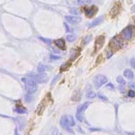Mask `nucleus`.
Masks as SVG:
<instances>
[{
	"label": "nucleus",
	"instance_id": "f257e3e1",
	"mask_svg": "<svg viewBox=\"0 0 135 135\" xmlns=\"http://www.w3.org/2000/svg\"><path fill=\"white\" fill-rule=\"evenodd\" d=\"M60 124L66 131L72 132V126L75 125L74 118L72 116H64L60 120Z\"/></svg>",
	"mask_w": 135,
	"mask_h": 135
},
{
	"label": "nucleus",
	"instance_id": "f03ea898",
	"mask_svg": "<svg viewBox=\"0 0 135 135\" xmlns=\"http://www.w3.org/2000/svg\"><path fill=\"white\" fill-rule=\"evenodd\" d=\"M26 88L27 90V95H32L37 90V82L32 78L29 79L26 82Z\"/></svg>",
	"mask_w": 135,
	"mask_h": 135
},
{
	"label": "nucleus",
	"instance_id": "7ed1b4c3",
	"mask_svg": "<svg viewBox=\"0 0 135 135\" xmlns=\"http://www.w3.org/2000/svg\"><path fill=\"white\" fill-rule=\"evenodd\" d=\"M90 104V102H86L85 103H84L83 105H80L76 112V118L80 121V122H83V113L84 112V111L86 110V108L89 107V105Z\"/></svg>",
	"mask_w": 135,
	"mask_h": 135
},
{
	"label": "nucleus",
	"instance_id": "20e7f679",
	"mask_svg": "<svg viewBox=\"0 0 135 135\" xmlns=\"http://www.w3.org/2000/svg\"><path fill=\"white\" fill-rule=\"evenodd\" d=\"M93 81L95 86L97 89H99L100 87H101L107 82V79L105 76L103 75V74H98V75L95 76Z\"/></svg>",
	"mask_w": 135,
	"mask_h": 135
},
{
	"label": "nucleus",
	"instance_id": "39448f33",
	"mask_svg": "<svg viewBox=\"0 0 135 135\" xmlns=\"http://www.w3.org/2000/svg\"><path fill=\"white\" fill-rule=\"evenodd\" d=\"M109 47L113 51H116L118 50H119L120 48H122V44L121 40L118 39V38L115 37L113 39V40L110 42L109 43Z\"/></svg>",
	"mask_w": 135,
	"mask_h": 135
},
{
	"label": "nucleus",
	"instance_id": "423d86ee",
	"mask_svg": "<svg viewBox=\"0 0 135 135\" xmlns=\"http://www.w3.org/2000/svg\"><path fill=\"white\" fill-rule=\"evenodd\" d=\"M121 10H122V5L120 4V2H119V1L116 2L109 11L110 16L112 18H114V17L117 16L120 14Z\"/></svg>",
	"mask_w": 135,
	"mask_h": 135
},
{
	"label": "nucleus",
	"instance_id": "0eeeda50",
	"mask_svg": "<svg viewBox=\"0 0 135 135\" xmlns=\"http://www.w3.org/2000/svg\"><path fill=\"white\" fill-rule=\"evenodd\" d=\"M122 36L125 40L129 41L132 37V26H128L122 32Z\"/></svg>",
	"mask_w": 135,
	"mask_h": 135
},
{
	"label": "nucleus",
	"instance_id": "6e6552de",
	"mask_svg": "<svg viewBox=\"0 0 135 135\" xmlns=\"http://www.w3.org/2000/svg\"><path fill=\"white\" fill-rule=\"evenodd\" d=\"M98 11V8L95 6H92L91 7L89 8H85L84 9V12L85 15L88 18H92L95 15Z\"/></svg>",
	"mask_w": 135,
	"mask_h": 135
},
{
	"label": "nucleus",
	"instance_id": "1a4fd4ad",
	"mask_svg": "<svg viewBox=\"0 0 135 135\" xmlns=\"http://www.w3.org/2000/svg\"><path fill=\"white\" fill-rule=\"evenodd\" d=\"M105 43V37L104 36H100L97 39L95 45V53L97 52L99 49L102 48V47L104 45Z\"/></svg>",
	"mask_w": 135,
	"mask_h": 135
},
{
	"label": "nucleus",
	"instance_id": "9d476101",
	"mask_svg": "<svg viewBox=\"0 0 135 135\" xmlns=\"http://www.w3.org/2000/svg\"><path fill=\"white\" fill-rule=\"evenodd\" d=\"M66 20L68 22L71 24H79L81 21V18L80 17H76V16H67L65 17Z\"/></svg>",
	"mask_w": 135,
	"mask_h": 135
},
{
	"label": "nucleus",
	"instance_id": "9b49d317",
	"mask_svg": "<svg viewBox=\"0 0 135 135\" xmlns=\"http://www.w3.org/2000/svg\"><path fill=\"white\" fill-rule=\"evenodd\" d=\"M31 78L34 79L37 83H45L47 80V76L45 74H38V75L32 76Z\"/></svg>",
	"mask_w": 135,
	"mask_h": 135
},
{
	"label": "nucleus",
	"instance_id": "f8f14e48",
	"mask_svg": "<svg viewBox=\"0 0 135 135\" xmlns=\"http://www.w3.org/2000/svg\"><path fill=\"white\" fill-rule=\"evenodd\" d=\"M103 16H101L99 17H98L97 18H96L95 20H93L91 23L89 24V28H92V27H94V26H97L98 24H100L103 21Z\"/></svg>",
	"mask_w": 135,
	"mask_h": 135
},
{
	"label": "nucleus",
	"instance_id": "ddd939ff",
	"mask_svg": "<svg viewBox=\"0 0 135 135\" xmlns=\"http://www.w3.org/2000/svg\"><path fill=\"white\" fill-rule=\"evenodd\" d=\"M55 44L57 45V47H59L60 49H66V42L64 39H60L55 41Z\"/></svg>",
	"mask_w": 135,
	"mask_h": 135
},
{
	"label": "nucleus",
	"instance_id": "4468645a",
	"mask_svg": "<svg viewBox=\"0 0 135 135\" xmlns=\"http://www.w3.org/2000/svg\"><path fill=\"white\" fill-rule=\"evenodd\" d=\"M124 75L126 78L128 79H132L134 78V72L130 69H126L124 72Z\"/></svg>",
	"mask_w": 135,
	"mask_h": 135
},
{
	"label": "nucleus",
	"instance_id": "2eb2a0df",
	"mask_svg": "<svg viewBox=\"0 0 135 135\" xmlns=\"http://www.w3.org/2000/svg\"><path fill=\"white\" fill-rule=\"evenodd\" d=\"M117 81H118V83H119V84H120L121 85H124L125 84H126V81H125V80H124L122 76H118L117 77Z\"/></svg>",
	"mask_w": 135,
	"mask_h": 135
},
{
	"label": "nucleus",
	"instance_id": "dca6fc26",
	"mask_svg": "<svg viewBox=\"0 0 135 135\" xmlns=\"http://www.w3.org/2000/svg\"><path fill=\"white\" fill-rule=\"evenodd\" d=\"M45 66L44 65H43V64H40L39 66H38V68H37V71L39 72H40V73H42V72H44L45 71V70H46V68H45Z\"/></svg>",
	"mask_w": 135,
	"mask_h": 135
},
{
	"label": "nucleus",
	"instance_id": "f3484780",
	"mask_svg": "<svg viewBox=\"0 0 135 135\" xmlns=\"http://www.w3.org/2000/svg\"><path fill=\"white\" fill-rule=\"evenodd\" d=\"M66 39H67L68 41L69 42L74 41L76 39V36L74 34H69V35H68L67 36Z\"/></svg>",
	"mask_w": 135,
	"mask_h": 135
},
{
	"label": "nucleus",
	"instance_id": "a211bd4d",
	"mask_svg": "<svg viewBox=\"0 0 135 135\" xmlns=\"http://www.w3.org/2000/svg\"><path fill=\"white\" fill-rule=\"evenodd\" d=\"M77 2L79 4H90L91 1L90 0H78Z\"/></svg>",
	"mask_w": 135,
	"mask_h": 135
},
{
	"label": "nucleus",
	"instance_id": "6ab92c4d",
	"mask_svg": "<svg viewBox=\"0 0 135 135\" xmlns=\"http://www.w3.org/2000/svg\"><path fill=\"white\" fill-rule=\"evenodd\" d=\"M98 97H99V98L100 99L103 100V101H107V100H108V99L104 95H103L102 93H100L98 94Z\"/></svg>",
	"mask_w": 135,
	"mask_h": 135
},
{
	"label": "nucleus",
	"instance_id": "aec40b11",
	"mask_svg": "<svg viewBox=\"0 0 135 135\" xmlns=\"http://www.w3.org/2000/svg\"><path fill=\"white\" fill-rule=\"evenodd\" d=\"M91 39H92V36L91 35H89V36H87V37H85V39H84V44L86 45V44H87V43H89V42L91 41Z\"/></svg>",
	"mask_w": 135,
	"mask_h": 135
},
{
	"label": "nucleus",
	"instance_id": "412c9836",
	"mask_svg": "<svg viewBox=\"0 0 135 135\" xmlns=\"http://www.w3.org/2000/svg\"><path fill=\"white\" fill-rule=\"evenodd\" d=\"M86 97L88 98H94L96 97V93L94 92H89L86 95Z\"/></svg>",
	"mask_w": 135,
	"mask_h": 135
},
{
	"label": "nucleus",
	"instance_id": "4be33fe9",
	"mask_svg": "<svg viewBox=\"0 0 135 135\" xmlns=\"http://www.w3.org/2000/svg\"><path fill=\"white\" fill-rule=\"evenodd\" d=\"M39 39L42 40L43 41H44L45 43H46L47 44H48V45H50V43H51V41L49 40V39H44V38H41L39 37Z\"/></svg>",
	"mask_w": 135,
	"mask_h": 135
},
{
	"label": "nucleus",
	"instance_id": "5701e85b",
	"mask_svg": "<svg viewBox=\"0 0 135 135\" xmlns=\"http://www.w3.org/2000/svg\"><path fill=\"white\" fill-rule=\"evenodd\" d=\"M102 60H103V56L102 55H99V57H98L97 60V61H96V62H97V64H99V63H101V62L102 61Z\"/></svg>",
	"mask_w": 135,
	"mask_h": 135
},
{
	"label": "nucleus",
	"instance_id": "b1692460",
	"mask_svg": "<svg viewBox=\"0 0 135 135\" xmlns=\"http://www.w3.org/2000/svg\"><path fill=\"white\" fill-rule=\"evenodd\" d=\"M135 91L132 90H130L129 92H128V96L130 97H135Z\"/></svg>",
	"mask_w": 135,
	"mask_h": 135
},
{
	"label": "nucleus",
	"instance_id": "393cba45",
	"mask_svg": "<svg viewBox=\"0 0 135 135\" xmlns=\"http://www.w3.org/2000/svg\"><path fill=\"white\" fill-rule=\"evenodd\" d=\"M16 112L19 113H25V110H24L22 109H20V108H17V109H16Z\"/></svg>",
	"mask_w": 135,
	"mask_h": 135
},
{
	"label": "nucleus",
	"instance_id": "a878e982",
	"mask_svg": "<svg viewBox=\"0 0 135 135\" xmlns=\"http://www.w3.org/2000/svg\"><path fill=\"white\" fill-rule=\"evenodd\" d=\"M131 66H132L133 68H135V57H133L131 60Z\"/></svg>",
	"mask_w": 135,
	"mask_h": 135
},
{
	"label": "nucleus",
	"instance_id": "bb28decb",
	"mask_svg": "<svg viewBox=\"0 0 135 135\" xmlns=\"http://www.w3.org/2000/svg\"><path fill=\"white\" fill-rule=\"evenodd\" d=\"M58 78H59V76H56V77L54 78V79H54V80H53V82H52V84H53H53H55V83H56V80H58Z\"/></svg>",
	"mask_w": 135,
	"mask_h": 135
},
{
	"label": "nucleus",
	"instance_id": "cd10ccee",
	"mask_svg": "<svg viewBox=\"0 0 135 135\" xmlns=\"http://www.w3.org/2000/svg\"><path fill=\"white\" fill-rule=\"evenodd\" d=\"M119 90H120V92H122V93H124V88L123 86H119Z\"/></svg>",
	"mask_w": 135,
	"mask_h": 135
},
{
	"label": "nucleus",
	"instance_id": "c85d7f7f",
	"mask_svg": "<svg viewBox=\"0 0 135 135\" xmlns=\"http://www.w3.org/2000/svg\"><path fill=\"white\" fill-rule=\"evenodd\" d=\"M113 55V53H111V51H109V52H107V58H109L110 57L112 56Z\"/></svg>",
	"mask_w": 135,
	"mask_h": 135
},
{
	"label": "nucleus",
	"instance_id": "c756f323",
	"mask_svg": "<svg viewBox=\"0 0 135 135\" xmlns=\"http://www.w3.org/2000/svg\"><path fill=\"white\" fill-rule=\"evenodd\" d=\"M64 24H65V26H66V29H67L66 31H67V32H70V28H69V26H67V24H66V23H64Z\"/></svg>",
	"mask_w": 135,
	"mask_h": 135
}]
</instances>
